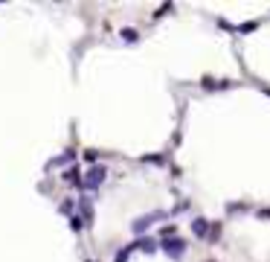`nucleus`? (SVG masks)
I'll return each instance as SVG.
<instances>
[{
  "instance_id": "f257e3e1",
  "label": "nucleus",
  "mask_w": 270,
  "mask_h": 262,
  "mask_svg": "<svg viewBox=\"0 0 270 262\" xmlns=\"http://www.w3.org/2000/svg\"><path fill=\"white\" fill-rule=\"evenodd\" d=\"M102 178H105V166H93V169L87 172V187H99Z\"/></svg>"
},
{
  "instance_id": "f03ea898",
  "label": "nucleus",
  "mask_w": 270,
  "mask_h": 262,
  "mask_svg": "<svg viewBox=\"0 0 270 262\" xmlns=\"http://www.w3.org/2000/svg\"><path fill=\"white\" fill-rule=\"evenodd\" d=\"M154 219H163V213H151V216H145V219H137V222H134V230H137V233H143V230H145Z\"/></svg>"
},
{
  "instance_id": "7ed1b4c3",
  "label": "nucleus",
  "mask_w": 270,
  "mask_h": 262,
  "mask_svg": "<svg viewBox=\"0 0 270 262\" xmlns=\"http://www.w3.org/2000/svg\"><path fill=\"white\" fill-rule=\"evenodd\" d=\"M163 248H166L169 254H180V251L186 248V245H183L180 239H163Z\"/></svg>"
},
{
  "instance_id": "20e7f679",
  "label": "nucleus",
  "mask_w": 270,
  "mask_h": 262,
  "mask_svg": "<svg viewBox=\"0 0 270 262\" xmlns=\"http://www.w3.org/2000/svg\"><path fill=\"white\" fill-rule=\"evenodd\" d=\"M192 230H195V236H206V222L204 219H195L192 222Z\"/></svg>"
},
{
  "instance_id": "39448f33",
  "label": "nucleus",
  "mask_w": 270,
  "mask_h": 262,
  "mask_svg": "<svg viewBox=\"0 0 270 262\" xmlns=\"http://www.w3.org/2000/svg\"><path fill=\"white\" fill-rule=\"evenodd\" d=\"M84 160H87V163H96V160H99V155H96L93 149H87V152H84Z\"/></svg>"
},
{
  "instance_id": "423d86ee",
  "label": "nucleus",
  "mask_w": 270,
  "mask_h": 262,
  "mask_svg": "<svg viewBox=\"0 0 270 262\" xmlns=\"http://www.w3.org/2000/svg\"><path fill=\"white\" fill-rule=\"evenodd\" d=\"M122 38H125V41H137V32H134V29H122Z\"/></svg>"
},
{
  "instance_id": "0eeeda50",
  "label": "nucleus",
  "mask_w": 270,
  "mask_h": 262,
  "mask_svg": "<svg viewBox=\"0 0 270 262\" xmlns=\"http://www.w3.org/2000/svg\"><path fill=\"white\" fill-rule=\"evenodd\" d=\"M70 227H73V230H81L84 225H81V219H70Z\"/></svg>"
},
{
  "instance_id": "6e6552de",
  "label": "nucleus",
  "mask_w": 270,
  "mask_h": 262,
  "mask_svg": "<svg viewBox=\"0 0 270 262\" xmlns=\"http://www.w3.org/2000/svg\"><path fill=\"white\" fill-rule=\"evenodd\" d=\"M79 175H76V169H70V172H64V181H76Z\"/></svg>"
}]
</instances>
